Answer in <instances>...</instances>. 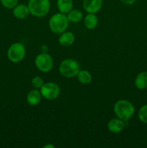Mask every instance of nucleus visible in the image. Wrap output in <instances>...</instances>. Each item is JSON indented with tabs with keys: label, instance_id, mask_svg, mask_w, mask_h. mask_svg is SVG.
<instances>
[{
	"label": "nucleus",
	"instance_id": "obj_8",
	"mask_svg": "<svg viewBox=\"0 0 147 148\" xmlns=\"http://www.w3.org/2000/svg\"><path fill=\"white\" fill-rule=\"evenodd\" d=\"M102 0H84L83 7L88 13H96L102 7Z\"/></svg>",
	"mask_w": 147,
	"mask_h": 148
},
{
	"label": "nucleus",
	"instance_id": "obj_11",
	"mask_svg": "<svg viewBox=\"0 0 147 148\" xmlns=\"http://www.w3.org/2000/svg\"><path fill=\"white\" fill-rule=\"evenodd\" d=\"M13 15L17 19H24L29 15L30 14V10H29L28 6L25 4H17L15 7L13 8Z\"/></svg>",
	"mask_w": 147,
	"mask_h": 148
},
{
	"label": "nucleus",
	"instance_id": "obj_5",
	"mask_svg": "<svg viewBox=\"0 0 147 148\" xmlns=\"http://www.w3.org/2000/svg\"><path fill=\"white\" fill-rule=\"evenodd\" d=\"M26 54L25 47L19 42L12 43L7 51V57L13 63H19L24 58Z\"/></svg>",
	"mask_w": 147,
	"mask_h": 148
},
{
	"label": "nucleus",
	"instance_id": "obj_1",
	"mask_svg": "<svg viewBox=\"0 0 147 148\" xmlns=\"http://www.w3.org/2000/svg\"><path fill=\"white\" fill-rule=\"evenodd\" d=\"M113 111L118 118L127 121L133 116L135 108L131 101L122 99L115 103L113 107Z\"/></svg>",
	"mask_w": 147,
	"mask_h": 148
},
{
	"label": "nucleus",
	"instance_id": "obj_22",
	"mask_svg": "<svg viewBox=\"0 0 147 148\" xmlns=\"http://www.w3.org/2000/svg\"><path fill=\"white\" fill-rule=\"evenodd\" d=\"M43 147H44V148H50V147L54 148L55 146L54 145H50V144H48V145H46L43 146Z\"/></svg>",
	"mask_w": 147,
	"mask_h": 148
},
{
	"label": "nucleus",
	"instance_id": "obj_4",
	"mask_svg": "<svg viewBox=\"0 0 147 148\" xmlns=\"http://www.w3.org/2000/svg\"><path fill=\"white\" fill-rule=\"evenodd\" d=\"M80 71L79 64L72 59H66L62 61L59 65V72L64 77L71 78L76 77Z\"/></svg>",
	"mask_w": 147,
	"mask_h": 148
},
{
	"label": "nucleus",
	"instance_id": "obj_16",
	"mask_svg": "<svg viewBox=\"0 0 147 148\" xmlns=\"http://www.w3.org/2000/svg\"><path fill=\"white\" fill-rule=\"evenodd\" d=\"M76 77L79 82L82 85H88L92 82V76L90 72L87 70H80Z\"/></svg>",
	"mask_w": 147,
	"mask_h": 148
},
{
	"label": "nucleus",
	"instance_id": "obj_7",
	"mask_svg": "<svg viewBox=\"0 0 147 148\" xmlns=\"http://www.w3.org/2000/svg\"><path fill=\"white\" fill-rule=\"evenodd\" d=\"M40 93L42 97L47 100H55L59 96L61 89L59 85L55 82H46L40 88Z\"/></svg>",
	"mask_w": 147,
	"mask_h": 148
},
{
	"label": "nucleus",
	"instance_id": "obj_20",
	"mask_svg": "<svg viewBox=\"0 0 147 148\" xmlns=\"http://www.w3.org/2000/svg\"><path fill=\"white\" fill-rule=\"evenodd\" d=\"M0 1L7 9H13L18 3V0H0Z\"/></svg>",
	"mask_w": 147,
	"mask_h": 148
},
{
	"label": "nucleus",
	"instance_id": "obj_21",
	"mask_svg": "<svg viewBox=\"0 0 147 148\" xmlns=\"http://www.w3.org/2000/svg\"><path fill=\"white\" fill-rule=\"evenodd\" d=\"M120 1L125 5H132L136 1V0H120Z\"/></svg>",
	"mask_w": 147,
	"mask_h": 148
},
{
	"label": "nucleus",
	"instance_id": "obj_13",
	"mask_svg": "<svg viewBox=\"0 0 147 148\" xmlns=\"http://www.w3.org/2000/svg\"><path fill=\"white\" fill-rule=\"evenodd\" d=\"M85 27L89 30H93L97 26L98 18L95 13H88L84 20Z\"/></svg>",
	"mask_w": 147,
	"mask_h": 148
},
{
	"label": "nucleus",
	"instance_id": "obj_3",
	"mask_svg": "<svg viewBox=\"0 0 147 148\" xmlns=\"http://www.w3.org/2000/svg\"><path fill=\"white\" fill-rule=\"evenodd\" d=\"M27 6L32 15L43 17L48 13L50 3V0H29Z\"/></svg>",
	"mask_w": 147,
	"mask_h": 148
},
{
	"label": "nucleus",
	"instance_id": "obj_9",
	"mask_svg": "<svg viewBox=\"0 0 147 148\" xmlns=\"http://www.w3.org/2000/svg\"><path fill=\"white\" fill-rule=\"evenodd\" d=\"M125 121L119 118L112 119L108 124V129L110 132L117 134L120 133L125 128Z\"/></svg>",
	"mask_w": 147,
	"mask_h": 148
},
{
	"label": "nucleus",
	"instance_id": "obj_19",
	"mask_svg": "<svg viewBox=\"0 0 147 148\" xmlns=\"http://www.w3.org/2000/svg\"><path fill=\"white\" fill-rule=\"evenodd\" d=\"M43 84H44V81L41 77L36 76L33 77L31 80V85L35 89H40Z\"/></svg>",
	"mask_w": 147,
	"mask_h": 148
},
{
	"label": "nucleus",
	"instance_id": "obj_18",
	"mask_svg": "<svg viewBox=\"0 0 147 148\" xmlns=\"http://www.w3.org/2000/svg\"><path fill=\"white\" fill-rule=\"evenodd\" d=\"M138 117L141 122L147 124V104L141 106L138 110Z\"/></svg>",
	"mask_w": 147,
	"mask_h": 148
},
{
	"label": "nucleus",
	"instance_id": "obj_10",
	"mask_svg": "<svg viewBox=\"0 0 147 148\" xmlns=\"http://www.w3.org/2000/svg\"><path fill=\"white\" fill-rule=\"evenodd\" d=\"M75 36L73 33L70 31H64L61 33L60 37L59 38V42L61 46L68 47L70 46L74 43Z\"/></svg>",
	"mask_w": 147,
	"mask_h": 148
},
{
	"label": "nucleus",
	"instance_id": "obj_14",
	"mask_svg": "<svg viewBox=\"0 0 147 148\" xmlns=\"http://www.w3.org/2000/svg\"><path fill=\"white\" fill-rule=\"evenodd\" d=\"M73 0H57V7L59 12L68 14L73 9Z\"/></svg>",
	"mask_w": 147,
	"mask_h": 148
},
{
	"label": "nucleus",
	"instance_id": "obj_15",
	"mask_svg": "<svg viewBox=\"0 0 147 148\" xmlns=\"http://www.w3.org/2000/svg\"><path fill=\"white\" fill-rule=\"evenodd\" d=\"M135 85L138 89L145 90L147 88V72L144 71L137 75L135 79Z\"/></svg>",
	"mask_w": 147,
	"mask_h": 148
},
{
	"label": "nucleus",
	"instance_id": "obj_12",
	"mask_svg": "<svg viewBox=\"0 0 147 148\" xmlns=\"http://www.w3.org/2000/svg\"><path fill=\"white\" fill-rule=\"evenodd\" d=\"M41 98L42 95L40 93V91L37 89H33L31 90L27 93L26 100H27V102L29 105L35 106H37V104L40 103Z\"/></svg>",
	"mask_w": 147,
	"mask_h": 148
},
{
	"label": "nucleus",
	"instance_id": "obj_17",
	"mask_svg": "<svg viewBox=\"0 0 147 148\" xmlns=\"http://www.w3.org/2000/svg\"><path fill=\"white\" fill-rule=\"evenodd\" d=\"M69 22L73 23H77L82 20L83 17V14L82 12L77 9H72L67 14Z\"/></svg>",
	"mask_w": 147,
	"mask_h": 148
},
{
	"label": "nucleus",
	"instance_id": "obj_6",
	"mask_svg": "<svg viewBox=\"0 0 147 148\" xmlns=\"http://www.w3.org/2000/svg\"><path fill=\"white\" fill-rule=\"evenodd\" d=\"M35 64L38 70L45 73L50 72L53 66V61L51 56L43 52L36 56Z\"/></svg>",
	"mask_w": 147,
	"mask_h": 148
},
{
	"label": "nucleus",
	"instance_id": "obj_2",
	"mask_svg": "<svg viewBox=\"0 0 147 148\" xmlns=\"http://www.w3.org/2000/svg\"><path fill=\"white\" fill-rule=\"evenodd\" d=\"M69 24L66 14L59 12L53 14L49 20V27L53 33L61 34L66 31Z\"/></svg>",
	"mask_w": 147,
	"mask_h": 148
}]
</instances>
